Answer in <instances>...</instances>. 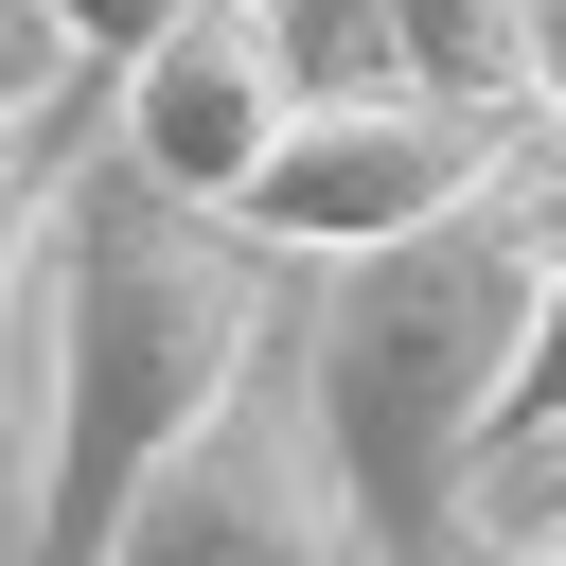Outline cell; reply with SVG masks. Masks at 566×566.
I'll use <instances>...</instances> for the list:
<instances>
[{
  "label": "cell",
  "mask_w": 566,
  "mask_h": 566,
  "mask_svg": "<svg viewBox=\"0 0 566 566\" xmlns=\"http://www.w3.org/2000/svg\"><path fill=\"white\" fill-rule=\"evenodd\" d=\"M548 460H566V442H548Z\"/></svg>",
  "instance_id": "cell-14"
},
{
  "label": "cell",
  "mask_w": 566,
  "mask_h": 566,
  "mask_svg": "<svg viewBox=\"0 0 566 566\" xmlns=\"http://www.w3.org/2000/svg\"><path fill=\"white\" fill-rule=\"evenodd\" d=\"M389 35L407 88H460V106H531V0H354ZM548 124V106H531Z\"/></svg>",
  "instance_id": "cell-6"
},
{
  "label": "cell",
  "mask_w": 566,
  "mask_h": 566,
  "mask_svg": "<svg viewBox=\"0 0 566 566\" xmlns=\"http://www.w3.org/2000/svg\"><path fill=\"white\" fill-rule=\"evenodd\" d=\"M53 18H71V53H88V71H124V53H142L177 0H53Z\"/></svg>",
  "instance_id": "cell-10"
},
{
  "label": "cell",
  "mask_w": 566,
  "mask_h": 566,
  "mask_svg": "<svg viewBox=\"0 0 566 566\" xmlns=\"http://www.w3.org/2000/svg\"><path fill=\"white\" fill-rule=\"evenodd\" d=\"M88 566H371V531H354V495H336V460H318V407H301V371H283V336H265V371L124 495V531H106Z\"/></svg>",
  "instance_id": "cell-4"
},
{
  "label": "cell",
  "mask_w": 566,
  "mask_h": 566,
  "mask_svg": "<svg viewBox=\"0 0 566 566\" xmlns=\"http://www.w3.org/2000/svg\"><path fill=\"white\" fill-rule=\"evenodd\" d=\"M35 283H53V424H35V478H18V566H88L124 531V495L265 371L283 248L159 195L142 159H71Z\"/></svg>",
  "instance_id": "cell-2"
},
{
  "label": "cell",
  "mask_w": 566,
  "mask_h": 566,
  "mask_svg": "<svg viewBox=\"0 0 566 566\" xmlns=\"http://www.w3.org/2000/svg\"><path fill=\"white\" fill-rule=\"evenodd\" d=\"M548 159H513L495 195H460V212H424L389 248H336L301 336H283L371 566H478L495 389H513V336H531V283H548V195H566Z\"/></svg>",
  "instance_id": "cell-1"
},
{
  "label": "cell",
  "mask_w": 566,
  "mask_h": 566,
  "mask_svg": "<svg viewBox=\"0 0 566 566\" xmlns=\"http://www.w3.org/2000/svg\"><path fill=\"white\" fill-rule=\"evenodd\" d=\"M71 88H88L71 18H53V0H0V124H35V106H71Z\"/></svg>",
  "instance_id": "cell-9"
},
{
  "label": "cell",
  "mask_w": 566,
  "mask_h": 566,
  "mask_svg": "<svg viewBox=\"0 0 566 566\" xmlns=\"http://www.w3.org/2000/svg\"><path fill=\"white\" fill-rule=\"evenodd\" d=\"M531 106H548V142H566V0H531Z\"/></svg>",
  "instance_id": "cell-11"
},
{
  "label": "cell",
  "mask_w": 566,
  "mask_h": 566,
  "mask_svg": "<svg viewBox=\"0 0 566 566\" xmlns=\"http://www.w3.org/2000/svg\"><path fill=\"white\" fill-rule=\"evenodd\" d=\"M548 478H566V460H548ZM478 566H566V495H548V513H513V531H495Z\"/></svg>",
  "instance_id": "cell-12"
},
{
  "label": "cell",
  "mask_w": 566,
  "mask_h": 566,
  "mask_svg": "<svg viewBox=\"0 0 566 566\" xmlns=\"http://www.w3.org/2000/svg\"><path fill=\"white\" fill-rule=\"evenodd\" d=\"M283 106H301V18H283V0H177V18L106 71V159H142V177L195 195V212H230L248 159L283 142Z\"/></svg>",
  "instance_id": "cell-5"
},
{
  "label": "cell",
  "mask_w": 566,
  "mask_h": 566,
  "mask_svg": "<svg viewBox=\"0 0 566 566\" xmlns=\"http://www.w3.org/2000/svg\"><path fill=\"white\" fill-rule=\"evenodd\" d=\"M548 442H566V195H548V283H531L513 389H495V460H548Z\"/></svg>",
  "instance_id": "cell-8"
},
{
  "label": "cell",
  "mask_w": 566,
  "mask_h": 566,
  "mask_svg": "<svg viewBox=\"0 0 566 566\" xmlns=\"http://www.w3.org/2000/svg\"><path fill=\"white\" fill-rule=\"evenodd\" d=\"M283 18H301V0H283Z\"/></svg>",
  "instance_id": "cell-13"
},
{
  "label": "cell",
  "mask_w": 566,
  "mask_h": 566,
  "mask_svg": "<svg viewBox=\"0 0 566 566\" xmlns=\"http://www.w3.org/2000/svg\"><path fill=\"white\" fill-rule=\"evenodd\" d=\"M88 106H35V124H0V354H18V283H35V248H53V195H71V142Z\"/></svg>",
  "instance_id": "cell-7"
},
{
  "label": "cell",
  "mask_w": 566,
  "mask_h": 566,
  "mask_svg": "<svg viewBox=\"0 0 566 566\" xmlns=\"http://www.w3.org/2000/svg\"><path fill=\"white\" fill-rule=\"evenodd\" d=\"M513 159H548L531 106H460V88L371 71V88H301V106H283V142H265L248 195H230V230L283 248V265H336V248H389V230L495 195Z\"/></svg>",
  "instance_id": "cell-3"
}]
</instances>
